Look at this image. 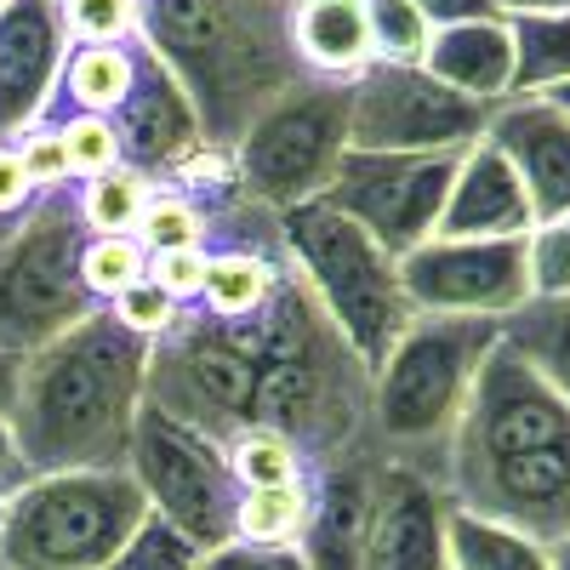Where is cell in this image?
<instances>
[{
  "label": "cell",
  "instance_id": "obj_1",
  "mask_svg": "<svg viewBox=\"0 0 570 570\" xmlns=\"http://www.w3.org/2000/svg\"><path fill=\"white\" fill-rule=\"evenodd\" d=\"M456 513L519 531L542 548L570 537V400L497 343L480 365L445 456Z\"/></svg>",
  "mask_w": 570,
  "mask_h": 570
},
{
  "label": "cell",
  "instance_id": "obj_2",
  "mask_svg": "<svg viewBox=\"0 0 570 570\" xmlns=\"http://www.w3.org/2000/svg\"><path fill=\"white\" fill-rule=\"evenodd\" d=\"M142 400H149V337L98 308L46 348L23 354L7 428L35 480L126 468Z\"/></svg>",
  "mask_w": 570,
  "mask_h": 570
},
{
  "label": "cell",
  "instance_id": "obj_3",
  "mask_svg": "<svg viewBox=\"0 0 570 570\" xmlns=\"http://www.w3.org/2000/svg\"><path fill=\"white\" fill-rule=\"evenodd\" d=\"M292 18L297 0H142L137 40L183 86L200 137L234 155L263 109L314 80Z\"/></svg>",
  "mask_w": 570,
  "mask_h": 570
},
{
  "label": "cell",
  "instance_id": "obj_4",
  "mask_svg": "<svg viewBox=\"0 0 570 570\" xmlns=\"http://www.w3.org/2000/svg\"><path fill=\"white\" fill-rule=\"evenodd\" d=\"M246 331L257 348L252 428L285 434L308 473L343 451L371 445V365L331 325V314L292 263H285L274 297L246 320Z\"/></svg>",
  "mask_w": 570,
  "mask_h": 570
},
{
  "label": "cell",
  "instance_id": "obj_5",
  "mask_svg": "<svg viewBox=\"0 0 570 570\" xmlns=\"http://www.w3.org/2000/svg\"><path fill=\"white\" fill-rule=\"evenodd\" d=\"M502 343V320L416 314L389 360L371 371V451L383 462L434 473L445 485V456L468 389L485 354Z\"/></svg>",
  "mask_w": 570,
  "mask_h": 570
},
{
  "label": "cell",
  "instance_id": "obj_6",
  "mask_svg": "<svg viewBox=\"0 0 570 570\" xmlns=\"http://www.w3.org/2000/svg\"><path fill=\"white\" fill-rule=\"evenodd\" d=\"M279 252L308 279V292L320 297L331 325L354 343V354L371 371L383 365L389 348L405 337V325L416 320L400 285V263L325 200L279 212Z\"/></svg>",
  "mask_w": 570,
  "mask_h": 570
},
{
  "label": "cell",
  "instance_id": "obj_7",
  "mask_svg": "<svg viewBox=\"0 0 570 570\" xmlns=\"http://www.w3.org/2000/svg\"><path fill=\"white\" fill-rule=\"evenodd\" d=\"M149 519L126 468L40 473L0 508V570H104Z\"/></svg>",
  "mask_w": 570,
  "mask_h": 570
},
{
  "label": "cell",
  "instance_id": "obj_8",
  "mask_svg": "<svg viewBox=\"0 0 570 570\" xmlns=\"http://www.w3.org/2000/svg\"><path fill=\"white\" fill-rule=\"evenodd\" d=\"M86 240L75 188L40 195L0 234V354L23 360L104 308L80 279Z\"/></svg>",
  "mask_w": 570,
  "mask_h": 570
},
{
  "label": "cell",
  "instance_id": "obj_9",
  "mask_svg": "<svg viewBox=\"0 0 570 570\" xmlns=\"http://www.w3.org/2000/svg\"><path fill=\"white\" fill-rule=\"evenodd\" d=\"M257 348L246 320H217L188 303L166 337L149 343V405L188 422L195 434L228 445L252 428Z\"/></svg>",
  "mask_w": 570,
  "mask_h": 570
},
{
  "label": "cell",
  "instance_id": "obj_10",
  "mask_svg": "<svg viewBox=\"0 0 570 570\" xmlns=\"http://www.w3.org/2000/svg\"><path fill=\"white\" fill-rule=\"evenodd\" d=\"M343 155H348V80L314 75L252 120V131L234 142V171H240V188L257 206L292 212L325 195Z\"/></svg>",
  "mask_w": 570,
  "mask_h": 570
},
{
  "label": "cell",
  "instance_id": "obj_11",
  "mask_svg": "<svg viewBox=\"0 0 570 570\" xmlns=\"http://www.w3.org/2000/svg\"><path fill=\"white\" fill-rule=\"evenodd\" d=\"M126 473L149 497V513L195 548L217 553L234 542V508H240V480L228 468V451L206 434H195L188 422L166 416L160 405L142 400L137 428H131V451Z\"/></svg>",
  "mask_w": 570,
  "mask_h": 570
},
{
  "label": "cell",
  "instance_id": "obj_12",
  "mask_svg": "<svg viewBox=\"0 0 570 570\" xmlns=\"http://www.w3.org/2000/svg\"><path fill=\"white\" fill-rule=\"evenodd\" d=\"M491 104H473L422 63H371L348 80V149L365 155H451L473 149Z\"/></svg>",
  "mask_w": 570,
  "mask_h": 570
},
{
  "label": "cell",
  "instance_id": "obj_13",
  "mask_svg": "<svg viewBox=\"0 0 570 570\" xmlns=\"http://www.w3.org/2000/svg\"><path fill=\"white\" fill-rule=\"evenodd\" d=\"M462 155L468 149H451V155H365V149H348L320 200L331 212H343L348 223H360L371 240L400 263L416 246L434 240Z\"/></svg>",
  "mask_w": 570,
  "mask_h": 570
},
{
  "label": "cell",
  "instance_id": "obj_14",
  "mask_svg": "<svg viewBox=\"0 0 570 570\" xmlns=\"http://www.w3.org/2000/svg\"><path fill=\"white\" fill-rule=\"evenodd\" d=\"M400 285L416 314L508 320L531 303V234L525 240H428L400 257Z\"/></svg>",
  "mask_w": 570,
  "mask_h": 570
},
{
  "label": "cell",
  "instance_id": "obj_15",
  "mask_svg": "<svg viewBox=\"0 0 570 570\" xmlns=\"http://www.w3.org/2000/svg\"><path fill=\"white\" fill-rule=\"evenodd\" d=\"M69 46L75 40L63 29L58 0H7L0 7V142L52 120Z\"/></svg>",
  "mask_w": 570,
  "mask_h": 570
},
{
  "label": "cell",
  "instance_id": "obj_16",
  "mask_svg": "<svg viewBox=\"0 0 570 570\" xmlns=\"http://www.w3.org/2000/svg\"><path fill=\"white\" fill-rule=\"evenodd\" d=\"M445 525H451V497L434 473H416V468L376 456L365 570H451Z\"/></svg>",
  "mask_w": 570,
  "mask_h": 570
},
{
  "label": "cell",
  "instance_id": "obj_17",
  "mask_svg": "<svg viewBox=\"0 0 570 570\" xmlns=\"http://www.w3.org/2000/svg\"><path fill=\"white\" fill-rule=\"evenodd\" d=\"M485 142L513 166L537 228L570 217V115L548 98H502L491 109Z\"/></svg>",
  "mask_w": 570,
  "mask_h": 570
},
{
  "label": "cell",
  "instance_id": "obj_18",
  "mask_svg": "<svg viewBox=\"0 0 570 570\" xmlns=\"http://www.w3.org/2000/svg\"><path fill=\"white\" fill-rule=\"evenodd\" d=\"M371 502H376V451H343L308 473V531L297 542L308 570H365L371 537Z\"/></svg>",
  "mask_w": 570,
  "mask_h": 570
},
{
  "label": "cell",
  "instance_id": "obj_19",
  "mask_svg": "<svg viewBox=\"0 0 570 570\" xmlns=\"http://www.w3.org/2000/svg\"><path fill=\"white\" fill-rule=\"evenodd\" d=\"M115 131H120L126 166L149 171V177H166L183 155H195L206 142L195 109L183 98V86L171 80V69L142 40H137V80H131V98L115 115Z\"/></svg>",
  "mask_w": 570,
  "mask_h": 570
},
{
  "label": "cell",
  "instance_id": "obj_20",
  "mask_svg": "<svg viewBox=\"0 0 570 570\" xmlns=\"http://www.w3.org/2000/svg\"><path fill=\"white\" fill-rule=\"evenodd\" d=\"M525 234H537L525 188H519L513 166L480 137L456 166V183H451V200L440 212L434 240H525Z\"/></svg>",
  "mask_w": 570,
  "mask_h": 570
},
{
  "label": "cell",
  "instance_id": "obj_21",
  "mask_svg": "<svg viewBox=\"0 0 570 570\" xmlns=\"http://www.w3.org/2000/svg\"><path fill=\"white\" fill-rule=\"evenodd\" d=\"M422 69L445 80L451 91L473 104H502L513 98V35L508 18H473V23H451L434 29V46H428Z\"/></svg>",
  "mask_w": 570,
  "mask_h": 570
},
{
  "label": "cell",
  "instance_id": "obj_22",
  "mask_svg": "<svg viewBox=\"0 0 570 570\" xmlns=\"http://www.w3.org/2000/svg\"><path fill=\"white\" fill-rule=\"evenodd\" d=\"M297 52L320 80H360L376 63L365 0H297Z\"/></svg>",
  "mask_w": 570,
  "mask_h": 570
},
{
  "label": "cell",
  "instance_id": "obj_23",
  "mask_svg": "<svg viewBox=\"0 0 570 570\" xmlns=\"http://www.w3.org/2000/svg\"><path fill=\"white\" fill-rule=\"evenodd\" d=\"M285 274V252H252V246H228V252H212L206 263V285H200V303L206 314L217 320H252Z\"/></svg>",
  "mask_w": 570,
  "mask_h": 570
},
{
  "label": "cell",
  "instance_id": "obj_24",
  "mask_svg": "<svg viewBox=\"0 0 570 570\" xmlns=\"http://www.w3.org/2000/svg\"><path fill=\"white\" fill-rule=\"evenodd\" d=\"M131 80H137V46L131 40L126 46H69L58 98H69L75 115L115 120L120 104L131 98Z\"/></svg>",
  "mask_w": 570,
  "mask_h": 570
},
{
  "label": "cell",
  "instance_id": "obj_25",
  "mask_svg": "<svg viewBox=\"0 0 570 570\" xmlns=\"http://www.w3.org/2000/svg\"><path fill=\"white\" fill-rule=\"evenodd\" d=\"M502 343L570 400V297H531L513 308L502 320Z\"/></svg>",
  "mask_w": 570,
  "mask_h": 570
},
{
  "label": "cell",
  "instance_id": "obj_26",
  "mask_svg": "<svg viewBox=\"0 0 570 570\" xmlns=\"http://www.w3.org/2000/svg\"><path fill=\"white\" fill-rule=\"evenodd\" d=\"M513 35V98H537L570 80V12L508 18Z\"/></svg>",
  "mask_w": 570,
  "mask_h": 570
},
{
  "label": "cell",
  "instance_id": "obj_27",
  "mask_svg": "<svg viewBox=\"0 0 570 570\" xmlns=\"http://www.w3.org/2000/svg\"><path fill=\"white\" fill-rule=\"evenodd\" d=\"M445 548H451V570H553L542 542L502 531V525H485V519L456 513V508H451V525H445Z\"/></svg>",
  "mask_w": 570,
  "mask_h": 570
},
{
  "label": "cell",
  "instance_id": "obj_28",
  "mask_svg": "<svg viewBox=\"0 0 570 570\" xmlns=\"http://www.w3.org/2000/svg\"><path fill=\"white\" fill-rule=\"evenodd\" d=\"M308 531V480L274 485V491H240L234 508V542L252 548H297Z\"/></svg>",
  "mask_w": 570,
  "mask_h": 570
},
{
  "label": "cell",
  "instance_id": "obj_29",
  "mask_svg": "<svg viewBox=\"0 0 570 570\" xmlns=\"http://www.w3.org/2000/svg\"><path fill=\"white\" fill-rule=\"evenodd\" d=\"M131 240L142 252H183V246L212 252V217L195 195H183V188H171V183H155L149 206H142V217L131 228Z\"/></svg>",
  "mask_w": 570,
  "mask_h": 570
},
{
  "label": "cell",
  "instance_id": "obj_30",
  "mask_svg": "<svg viewBox=\"0 0 570 570\" xmlns=\"http://www.w3.org/2000/svg\"><path fill=\"white\" fill-rule=\"evenodd\" d=\"M149 188L155 177L137 171V166H115L104 177H91L75 188V206H80V223L86 234H131L142 206H149Z\"/></svg>",
  "mask_w": 570,
  "mask_h": 570
},
{
  "label": "cell",
  "instance_id": "obj_31",
  "mask_svg": "<svg viewBox=\"0 0 570 570\" xmlns=\"http://www.w3.org/2000/svg\"><path fill=\"white\" fill-rule=\"evenodd\" d=\"M228 468L240 491H274V485H303L308 480V462L297 456V445L274 434V428H240L228 445Z\"/></svg>",
  "mask_w": 570,
  "mask_h": 570
},
{
  "label": "cell",
  "instance_id": "obj_32",
  "mask_svg": "<svg viewBox=\"0 0 570 570\" xmlns=\"http://www.w3.org/2000/svg\"><path fill=\"white\" fill-rule=\"evenodd\" d=\"M80 279H86V292L109 308L115 297L131 292V285L149 279V252H142L131 234H91L86 252H80Z\"/></svg>",
  "mask_w": 570,
  "mask_h": 570
},
{
  "label": "cell",
  "instance_id": "obj_33",
  "mask_svg": "<svg viewBox=\"0 0 570 570\" xmlns=\"http://www.w3.org/2000/svg\"><path fill=\"white\" fill-rule=\"evenodd\" d=\"M371 12V46L376 63H422L434 46V23H428L411 0H365Z\"/></svg>",
  "mask_w": 570,
  "mask_h": 570
},
{
  "label": "cell",
  "instance_id": "obj_34",
  "mask_svg": "<svg viewBox=\"0 0 570 570\" xmlns=\"http://www.w3.org/2000/svg\"><path fill=\"white\" fill-rule=\"evenodd\" d=\"M46 126L63 137V155H69L75 183H91V177H104V171L126 166L115 120H104V115H69V120H46Z\"/></svg>",
  "mask_w": 570,
  "mask_h": 570
},
{
  "label": "cell",
  "instance_id": "obj_35",
  "mask_svg": "<svg viewBox=\"0 0 570 570\" xmlns=\"http://www.w3.org/2000/svg\"><path fill=\"white\" fill-rule=\"evenodd\" d=\"M63 29L80 46H126L142 29V0H58Z\"/></svg>",
  "mask_w": 570,
  "mask_h": 570
},
{
  "label": "cell",
  "instance_id": "obj_36",
  "mask_svg": "<svg viewBox=\"0 0 570 570\" xmlns=\"http://www.w3.org/2000/svg\"><path fill=\"white\" fill-rule=\"evenodd\" d=\"M200 564V553L195 548H188L171 525H166V519H142V531L104 564V570H195Z\"/></svg>",
  "mask_w": 570,
  "mask_h": 570
},
{
  "label": "cell",
  "instance_id": "obj_37",
  "mask_svg": "<svg viewBox=\"0 0 570 570\" xmlns=\"http://www.w3.org/2000/svg\"><path fill=\"white\" fill-rule=\"evenodd\" d=\"M531 297H570V217L531 234Z\"/></svg>",
  "mask_w": 570,
  "mask_h": 570
},
{
  "label": "cell",
  "instance_id": "obj_38",
  "mask_svg": "<svg viewBox=\"0 0 570 570\" xmlns=\"http://www.w3.org/2000/svg\"><path fill=\"white\" fill-rule=\"evenodd\" d=\"M12 149H18V160H23L29 183H35V195H58V188H69V183H75L69 155H63V137H58L52 126L23 131V137L12 142Z\"/></svg>",
  "mask_w": 570,
  "mask_h": 570
},
{
  "label": "cell",
  "instance_id": "obj_39",
  "mask_svg": "<svg viewBox=\"0 0 570 570\" xmlns=\"http://www.w3.org/2000/svg\"><path fill=\"white\" fill-rule=\"evenodd\" d=\"M109 314L126 325V331H137V337H166V331L177 325V314H183V303H171L166 292H160V285H149V279H142V285H131V292L126 297H115L109 303Z\"/></svg>",
  "mask_w": 570,
  "mask_h": 570
},
{
  "label": "cell",
  "instance_id": "obj_40",
  "mask_svg": "<svg viewBox=\"0 0 570 570\" xmlns=\"http://www.w3.org/2000/svg\"><path fill=\"white\" fill-rule=\"evenodd\" d=\"M206 263L212 252L200 246H183V252H149V285H160V292L171 303H200V285H206Z\"/></svg>",
  "mask_w": 570,
  "mask_h": 570
},
{
  "label": "cell",
  "instance_id": "obj_41",
  "mask_svg": "<svg viewBox=\"0 0 570 570\" xmlns=\"http://www.w3.org/2000/svg\"><path fill=\"white\" fill-rule=\"evenodd\" d=\"M195 570H308L297 548H252V542H223L217 553H200Z\"/></svg>",
  "mask_w": 570,
  "mask_h": 570
},
{
  "label": "cell",
  "instance_id": "obj_42",
  "mask_svg": "<svg viewBox=\"0 0 570 570\" xmlns=\"http://www.w3.org/2000/svg\"><path fill=\"white\" fill-rule=\"evenodd\" d=\"M411 7L434 23V29H451V23H473V18H502L491 0H411Z\"/></svg>",
  "mask_w": 570,
  "mask_h": 570
},
{
  "label": "cell",
  "instance_id": "obj_43",
  "mask_svg": "<svg viewBox=\"0 0 570 570\" xmlns=\"http://www.w3.org/2000/svg\"><path fill=\"white\" fill-rule=\"evenodd\" d=\"M29 480H35V473L23 468V456L12 445V428H7V416H0V502H12Z\"/></svg>",
  "mask_w": 570,
  "mask_h": 570
},
{
  "label": "cell",
  "instance_id": "obj_44",
  "mask_svg": "<svg viewBox=\"0 0 570 570\" xmlns=\"http://www.w3.org/2000/svg\"><path fill=\"white\" fill-rule=\"evenodd\" d=\"M18 371H23V360H18V354H0V416H12V400H18Z\"/></svg>",
  "mask_w": 570,
  "mask_h": 570
},
{
  "label": "cell",
  "instance_id": "obj_45",
  "mask_svg": "<svg viewBox=\"0 0 570 570\" xmlns=\"http://www.w3.org/2000/svg\"><path fill=\"white\" fill-rule=\"evenodd\" d=\"M502 18H525V12H570V0H491Z\"/></svg>",
  "mask_w": 570,
  "mask_h": 570
},
{
  "label": "cell",
  "instance_id": "obj_46",
  "mask_svg": "<svg viewBox=\"0 0 570 570\" xmlns=\"http://www.w3.org/2000/svg\"><path fill=\"white\" fill-rule=\"evenodd\" d=\"M537 98H548L553 109H564V115H570V80H564V86H553V91H537Z\"/></svg>",
  "mask_w": 570,
  "mask_h": 570
},
{
  "label": "cell",
  "instance_id": "obj_47",
  "mask_svg": "<svg viewBox=\"0 0 570 570\" xmlns=\"http://www.w3.org/2000/svg\"><path fill=\"white\" fill-rule=\"evenodd\" d=\"M548 559H553V570H570V537L559 548H548Z\"/></svg>",
  "mask_w": 570,
  "mask_h": 570
},
{
  "label": "cell",
  "instance_id": "obj_48",
  "mask_svg": "<svg viewBox=\"0 0 570 570\" xmlns=\"http://www.w3.org/2000/svg\"><path fill=\"white\" fill-rule=\"evenodd\" d=\"M0 7H7V0H0Z\"/></svg>",
  "mask_w": 570,
  "mask_h": 570
},
{
  "label": "cell",
  "instance_id": "obj_49",
  "mask_svg": "<svg viewBox=\"0 0 570 570\" xmlns=\"http://www.w3.org/2000/svg\"><path fill=\"white\" fill-rule=\"evenodd\" d=\"M0 508H7V502H0Z\"/></svg>",
  "mask_w": 570,
  "mask_h": 570
}]
</instances>
